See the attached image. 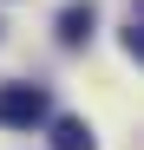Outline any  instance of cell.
<instances>
[{
	"label": "cell",
	"mask_w": 144,
	"mask_h": 150,
	"mask_svg": "<svg viewBox=\"0 0 144 150\" xmlns=\"http://www.w3.org/2000/svg\"><path fill=\"white\" fill-rule=\"evenodd\" d=\"M92 26H98V7H92V0H72V7L59 13V39H66V46H85Z\"/></svg>",
	"instance_id": "2"
},
{
	"label": "cell",
	"mask_w": 144,
	"mask_h": 150,
	"mask_svg": "<svg viewBox=\"0 0 144 150\" xmlns=\"http://www.w3.org/2000/svg\"><path fill=\"white\" fill-rule=\"evenodd\" d=\"M46 117H53L46 85H0V124L7 131H39Z\"/></svg>",
	"instance_id": "1"
},
{
	"label": "cell",
	"mask_w": 144,
	"mask_h": 150,
	"mask_svg": "<svg viewBox=\"0 0 144 150\" xmlns=\"http://www.w3.org/2000/svg\"><path fill=\"white\" fill-rule=\"evenodd\" d=\"M46 124H53V150H98L85 117H46Z\"/></svg>",
	"instance_id": "3"
}]
</instances>
